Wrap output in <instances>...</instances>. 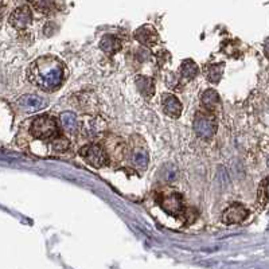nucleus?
Segmentation results:
<instances>
[{
	"label": "nucleus",
	"instance_id": "1",
	"mask_svg": "<svg viewBox=\"0 0 269 269\" xmlns=\"http://www.w3.org/2000/svg\"><path fill=\"white\" fill-rule=\"evenodd\" d=\"M27 75L31 83L39 89L54 92L64 83L65 69L58 58L45 56L34 61L29 67Z\"/></svg>",
	"mask_w": 269,
	"mask_h": 269
},
{
	"label": "nucleus",
	"instance_id": "2",
	"mask_svg": "<svg viewBox=\"0 0 269 269\" xmlns=\"http://www.w3.org/2000/svg\"><path fill=\"white\" fill-rule=\"evenodd\" d=\"M30 132L34 138L39 139V140H52L60 134V128L51 116L43 115V116H38L37 119H34L31 123Z\"/></svg>",
	"mask_w": 269,
	"mask_h": 269
},
{
	"label": "nucleus",
	"instance_id": "3",
	"mask_svg": "<svg viewBox=\"0 0 269 269\" xmlns=\"http://www.w3.org/2000/svg\"><path fill=\"white\" fill-rule=\"evenodd\" d=\"M194 132L197 136L205 140H209L217 132V121L216 117L205 112H198L194 119Z\"/></svg>",
	"mask_w": 269,
	"mask_h": 269
},
{
	"label": "nucleus",
	"instance_id": "4",
	"mask_svg": "<svg viewBox=\"0 0 269 269\" xmlns=\"http://www.w3.org/2000/svg\"><path fill=\"white\" fill-rule=\"evenodd\" d=\"M79 155L88 165L94 168L102 167L108 162V155L104 148L98 144H88V146L83 147L79 151Z\"/></svg>",
	"mask_w": 269,
	"mask_h": 269
},
{
	"label": "nucleus",
	"instance_id": "5",
	"mask_svg": "<svg viewBox=\"0 0 269 269\" xmlns=\"http://www.w3.org/2000/svg\"><path fill=\"white\" fill-rule=\"evenodd\" d=\"M160 206L170 216H179L184 211L183 198L179 193H171L166 197H162Z\"/></svg>",
	"mask_w": 269,
	"mask_h": 269
},
{
	"label": "nucleus",
	"instance_id": "6",
	"mask_svg": "<svg viewBox=\"0 0 269 269\" xmlns=\"http://www.w3.org/2000/svg\"><path fill=\"white\" fill-rule=\"evenodd\" d=\"M33 22V12H31L30 7L27 6H20L12 12L10 16V24L16 30H24L30 26Z\"/></svg>",
	"mask_w": 269,
	"mask_h": 269
},
{
	"label": "nucleus",
	"instance_id": "7",
	"mask_svg": "<svg viewBox=\"0 0 269 269\" xmlns=\"http://www.w3.org/2000/svg\"><path fill=\"white\" fill-rule=\"evenodd\" d=\"M18 104L26 112H38V111L46 108L47 100L41 96H37V94H26V96H22L19 98Z\"/></svg>",
	"mask_w": 269,
	"mask_h": 269
},
{
	"label": "nucleus",
	"instance_id": "8",
	"mask_svg": "<svg viewBox=\"0 0 269 269\" xmlns=\"http://www.w3.org/2000/svg\"><path fill=\"white\" fill-rule=\"evenodd\" d=\"M248 214L249 211L243 205H232L222 213V221L226 225L239 224L248 217Z\"/></svg>",
	"mask_w": 269,
	"mask_h": 269
},
{
	"label": "nucleus",
	"instance_id": "9",
	"mask_svg": "<svg viewBox=\"0 0 269 269\" xmlns=\"http://www.w3.org/2000/svg\"><path fill=\"white\" fill-rule=\"evenodd\" d=\"M134 39L143 46H153L159 39L157 31L152 26H142L134 31Z\"/></svg>",
	"mask_w": 269,
	"mask_h": 269
},
{
	"label": "nucleus",
	"instance_id": "10",
	"mask_svg": "<svg viewBox=\"0 0 269 269\" xmlns=\"http://www.w3.org/2000/svg\"><path fill=\"white\" fill-rule=\"evenodd\" d=\"M163 111L172 119H178L182 115V104L174 94L163 96Z\"/></svg>",
	"mask_w": 269,
	"mask_h": 269
},
{
	"label": "nucleus",
	"instance_id": "11",
	"mask_svg": "<svg viewBox=\"0 0 269 269\" xmlns=\"http://www.w3.org/2000/svg\"><path fill=\"white\" fill-rule=\"evenodd\" d=\"M100 47L104 52L113 56V54H116V52H119L121 50V41H120L116 35L106 34V35L101 38Z\"/></svg>",
	"mask_w": 269,
	"mask_h": 269
},
{
	"label": "nucleus",
	"instance_id": "12",
	"mask_svg": "<svg viewBox=\"0 0 269 269\" xmlns=\"http://www.w3.org/2000/svg\"><path fill=\"white\" fill-rule=\"evenodd\" d=\"M134 85H136L139 93L142 94L143 97L151 98L155 93V84H153V79L150 77L138 75L134 79Z\"/></svg>",
	"mask_w": 269,
	"mask_h": 269
},
{
	"label": "nucleus",
	"instance_id": "13",
	"mask_svg": "<svg viewBox=\"0 0 269 269\" xmlns=\"http://www.w3.org/2000/svg\"><path fill=\"white\" fill-rule=\"evenodd\" d=\"M61 124L64 127L65 131L70 134H75L78 132V120L74 113L71 112H64L60 116Z\"/></svg>",
	"mask_w": 269,
	"mask_h": 269
},
{
	"label": "nucleus",
	"instance_id": "14",
	"mask_svg": "<svg viewBox=\"0 0 269 269\" xmlns=\"http://www.w3.org/2000/svg\"><path fill=\"white\" fill-rule=\"evenodd\" d=\"M202 105L209 111H216L220 106V94L214 89L205 90L201 96Z\"/></svg>",
	"mask_w": 269,
	"mask_h": 269
},
{
	"label": "nucleus",
	"instance_id": "15",
	"mask_svg": "<svg viewBox=\"0 0 269 269\" xmlns=\"http://www.w3.org/2000/svg\"><path fill=\"white\" fill-rule=\"evenodd\" d=\"M224 69L225 65L221 62V64H213L209 65V66L205 67V74L206 78L209 79L210 83L218 84L221 81V77L224 74Z\"/></svg>",
	"mask_w": 269,
	"mask_h": 269
},
{
	"label": "nucleus",
	"instance_id": "16",
	"mask_svg": "<svg viewBox=\"0 0 269 269\" xmlns=\"http://www.w3.org/2000/svg\"><path fill=\"white\" fill-rule=\"evenodd\" d=\"M180 73L183 75L186 79H193L195 78L199 73L198 65L195 64L193 60H186L182 62V66H180Z\"/></svg>",
	"mask_w": 269,
	"mask_h": 269
},
{
	"label": "nucleus",
	"instance_id": "17",
	"mask_svg": "<svg viewBox=\"0 0 269 269\" xmlns=\"http://www.w3.org/2000/svg\"><path fill=\"white\" fill-rule=\"evenodd\" d=\"M148 162H150V157H148V153L146 151L138 150L134 151L133 155H132V163L139 170H146L147 166H148Z\"/></svg>",
	"mask_w": 269,
	"mask_h": 269
},
{
	"label": "nucleus",
	"instance_id": "18",
	"mask_svg": "<svg viewBox=\"0 0 269 269\" xmlns=\"http://www.w3.org/2000/svg\"><path fill=\"white\" fill-rule=\"evenodd\" d=\"M35 8L41 14L49 15V14L56 11V2L54 0H38L35 3Z\"/></svg>",
	"mask_w": 269,
	"mask_h": 269
},
{
	"label": "nucleus",
	"instance_id": "19",
	"mask_svg": "<svg viewBox=\"0 0 269 269\" xmlns=\"http://www.w3.org/2000/svg\"><path fill=\"white\" fill-rule=\"evenodd\" d=\"M67 147H69V140H66L60 134L52 139V148L56 151H65L67 150Z\"/></svg>",
	"mask_w": 269,
	"mask_h": 269
},
{
	"label": "nucleus",
	"instance_id": "20",
	"mask_svg": "<svg viewBox=\"0 0 269 269\" xmlns=\"http://www.w3.org/2000/svg\"><path fill=\"white\" fill-rule=\"evenodd\" d=\"M136 58H138L140 62H146L151 58V51L147 49L146 46H140L138 50H136Z\"/></svg>",
	"mask_w": 269,
	"mask_h": 269
},
{
	"label": "nucleus",
	"instance_id": "21",
	"mask_svg": "<svg viewBox=\"0 0 269 269\" xmlns=\"http://www.w3.org/2000/svg\"><path fill=\"white\" fill-rule=\"evenodd\" d=\"M262 189H264V195H265V198L269 201V179L266 180L265 183H264Z\"/></svg>",
	"mask_w": 269,
	"mask_h": 269
},
{
	"label": "nucleus",
	"instance_id": "22",
	"mask_svg": "<svg viewBox=\"0 0 269 269\" xmlns=\"http://www.w3.org/2000/svg\"><path fill=\"white\" fill-rule=\"evenodd\" d=\"M264 52H265V56L269 58V38H266L265 42H264Z\"/></svg>",
	"mask_w": 269,
	"mask_h": 269
},
{
	"label": "nucleus",
	"instance_id": "23",
	"mask_svg": "<svg viewBox=\"0 0 269 269\" xmlns=\"http://www.w3.org/2000/svg\"><path fill=\"white\" fill-rule=\"evenodd\" d=\"M2 16H3V14H2V11H0V20H2Z\"/></svg>",
	"mask_w": 269,
	"mask_h": 269
}]
</instances>
